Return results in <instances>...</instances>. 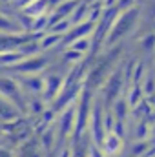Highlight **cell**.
Masks as SVG:
<instances>
[{"label":"cell","instance_id":"12","mask_svg":"<svg viewBox=\"0 0 155 157\" xmlns=\"http://www.w3.org/2000/svg\"><path fill=\"white\" fill-rule=\"evenodd\" d=\"M0 2H11V0H0Z\"/></svg>","mask_w":155,"mask_h":157},{"label":"cell","instance_id":"2","mask_svg":"<svg viewBox=\"0 0 155 157\" xmlns=\"http://www.w3.org/2000/svg\"><path fill=\"white\" fill-rule=\"evenodd\" d=\"M44 66H46V60H44L42 57L33 55V57H26V59H22L18 64L11 66V68H7V70H11V71H18V73H37V71L42 70Z\"/></svg>","mask_w":155,"mask_h":157},{"label":"cell","instance_id":"10","mask_svg":"<svg viewBox=\"0 0 155 157\" xmlns=\"http://www.w3.org/2000/svg\"><path fill=\"white\" fill-rule=\"evenodd\" d=\"M0 157H15V154H11L7 148H0Z\"/></svg>","mask_w":155,"mask_h":157},{"label":"cell","instance_id":"1","mask_svg":"<svg viewBox=\"0 0 155 157\" xmlns=\"http://www.w3.org/2000/svg\"><path fill=\"white\" fill-rule=\"evenodd\" d=\"M0 95L6 97L7 101H11L13 104L15 102H20V97H22V88L20 84L15 80L13 77H0Z\"/></svg>","mask_w":155,"mask_h":157},{"label":"cell","instance_id":"4","mask_svg":"<svg viewBox=\"0 0 155 157\" xmlns=\"http://www.w3.org/2000/svg\"><path fill=\"white\" fill-rule=\"evenodd\" d=\"M46 9H47V0H31L29 4H26L22 7V13L28 15V17H31V18H35V17L44 15Z\"/></svg>","mask_w":155,"mask_h":157},{"label":"cell","instance_id":"6","mask_svg":"<svg viewBox=\"0 0 155 157\" xmlns=\"http://www.w3.org/2000/svg\"><path fill=\"white\" fill-rule=\"evenodd\" d=\"M20 84V88H24V90H28V91H42V88H44V80H40L37 77H26L22 78V82H18Z\"/></svg>","mask_w":155,"mask_h":157},{"label":"cell","instance_id":"11","mask_svg":"<svg viewBox=\"0 0 155 157\" xmlns=\"http://www.w3.org/2000/svg\"><path fill=\"white\" fill-rule=\"evenodd\" d=\"M29 2H31V0H17L15 4H17L18 7H24V6H26V4H29Z\"/></svg>","mask_w":155,"mask_h":157},{"label":"cell","instance_id":"5","mask_svg":"<svg viewBox=\"0 0 155 157\" xmlns=\"http://www.w3.org/2000/svg\"><path fill=\"white\" fill-rule=\"evenodd\" d=\"M24 57L17 51V49H11V51H2L0 53V68H11L15 64H18Z\"/></svg>","mask_w":155,"mask_h":157},{"label":"cell","instance_id":"7","mask_svg":"<svg viewBox=\"0 0 155 157\" xmlns=\"http://www.w3.org/2000/svg\"><path fill=\"white\" fill-rule=\"evenodd\" d=\"M46 26H47V17H46V15H40V17H35V18L31 20V28H29V31H33V33H40Z\"/></svg>","mask_w":155,"mask_h":157},{"label":"cell","instance_id":"8","mask_svg":"<svg viewBox=\"0 0 155 157\" xmlns=\"http://www.w3.org/2000/svg\"><path fill=\"white\" fill-rule=\"evenodd\" d=\"M59 40H60V37H59L57 33H51V35H46L44 39L40 40L39 48H40V49H47L49 46H55V44H57Z\"/></svg>","mask_w":155,"mask_h":157},{"label":"cell","instance_id":"3","mask_svg":"<svg viewBox=\"0 0 155 157\" xmlns=\"http://www.w3.org/2000/svg\"><path fill=\"white\" fill-rule=\"evenodd\" d=\"M17 117H18V110L15 108V104L0 95V122L15 121Z\"/></svg>","mask_w":155,"mask_h":157},{"label":"cell","instance_id":"9","mask_svg":"<svg viewBox=\"0 0 155 157\" xmlns=\"http://www.w3.org/2000/svg\"><path fill=\"white\" fill-rule=\"evenodd\" d=\"M29 110H31V113H40L44 108H42V102L40 101H31L29 102Z\"/></svg>","mask_w":155,"mask_h":157}]
</instances>
